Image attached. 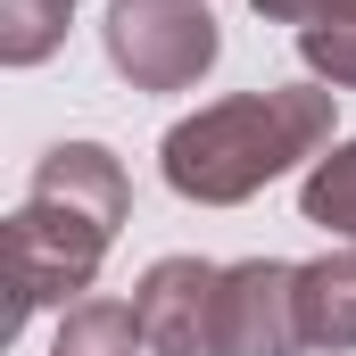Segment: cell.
<instances>
[{"instance_id":"obj_3","label":"cell","mask_w":356,"mask_h":356,"mask_svg":"<svg viewBox=\"0 0 356 356\" xmlns=\"http://www.w3.org/2000/svg\"><path fill=\"white\" fill-rule=\"evenodd\" d=\"M99 50L133 91H191L224 58V33H216L207 0H108Z\"/></svg>"},{"instance_id":"obj_1","label":"cell","mask_w":356,"mask_h":356,"mask_svg":"<svg viewBox=\"0 0 356 356\" xmlns=\"http://www.w3.org/2000/svg\"><path fill=\"white\" fill-rule=\"evenodd\" d=\"M124 216H133V182L116 166V149L99 141L42 149L25 207L8 216V323L0 332H25L33 307H83Z\"/></svg>"},{"instance_id":"obj_7","label":"cell","mask_w":356,"mask_h":356,"mask_svg":"<svg viewBox=\"0 0 356 356\" xmlns=\"http://www.w3.org/2000/svg\"><path fill=\"white\" fill-rule=\"evenodd\" d=\"M50 356H149V340H141V315H133V307H116V298H83V307L58 315Z\"/></svg>"},{"instance_id":"obj_6","label":"cell","mask_w":356,"mask_h":356,"mask_svg":"<svg viewBox=\"0 0 356 356\" xmlns=\"http://www.w3.org/2000/svg\"><path fill=\"white\" fill-rule=\"evenodd\" d=\"M298 323H307V348H356V249L298 266Z\"/></svg>"},{"instance_id":"obj_2","label":"cell","mask_w":356,"mask_h":356,"mask_svg":"<svg viewBox=\"0 0 356 356\" xmlns=\"http://www.w3.org/2000/svg\"><path fill=\"white\" fill-rule=\"evenodd\" d=\"M332 149V91L315 83H273V91H232L182 116L158 141V175L175 199L199 207H241L266 182H282L298 158Z\"/></svg>"},{"instance_id":"obj_5","label":"cell","mask_w":356,"mask_h":356,"mask_svg":"<svg viewBox=\"0 0 356 356\" xmlns=\"http://www.w3.org/2000/svg\"><path fill=\"white\" fill-rule=\"evenodd\" d=\"M149 356H216V315H224V266L207 257H158L133 290Z\"/></svg>"},{"instance_id":"obj_10","label":"cell","mask_w":356,"mask_h":356,"mask_svg":"<svg viewBox=\"0 0 356 356\" xmlns=\"http://www.w3.org/2000/svg\"><path fill=\"white\" fill-rule=\"evenodd\" d=\"M298 58H307L332 91H356V17H340V25H307V33H298Z\"/></svg>"},{"instance_id":"obj_8","label":"cell","mask_w":356,"mask_h":356,"mask_svg":"<svg viewBox=\"0 0 356 356\" xmlns=\"http://www.w3.org/2000/svg\"><path fill=\"white\" fill-rule=\"evenodd\" d=\"M298 216L315 224V232H332V241H348L356 249V141H332L307 182H298Z\"/></svg>"},{"instance_id":"obj_11","label":"cell","mask_w":356,"mask_h":356,"mask_svg":"<svg viewBox=\"0 0 356 356\" xmlns=\"http://www.w3.org/2000/svg\"><path fill=\"white\" fill-rule=\"evenodd\" d=\"M257 17H273V25H340V17H356V0H249Z\"/></svg>"},{"instance_id":"obj_9","label":"cell","mask_w":356,"mask_h":356,"mask_svg":"<svg viewBox=\"0 0 356 356\" xmlns=\"http://www.w3.org/2000/svg\"><path fill=\"white\" fill-rule=\"evenodd\" d=\"M67 17H75V0H0V58L8 67H42L67 42Z\"/></svg>"},{"instance_id":"obj_4","label":"cell","mask_w":356,"mask_h":356,"mask_svg":"<svg viewBox=\"0 0 356 356\" xmlns=\"http://www.w3.org/2000/svg\"><path fill=\"white\" fill-rule=\"evenodd\" d=\"M298 266L282 257H241L224 266V315H216V356H298Z\"/></svg>"}]
</instances>
